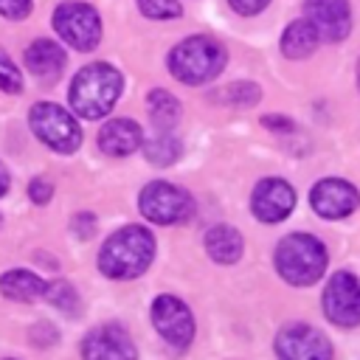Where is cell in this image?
Masks as SVG:
<instances>
[{
    "label": "cell",
    "mask_w": 360,
    "mask_h": 360,
    "mask_svg": "<svg viewBox=\"0 0 360 360\" xmlns=\"http://www.w3.org/2000/svg\"><path fill=\"white\" fill-rule=\"evenodd\" d=\"M180 141L172 135V132H166V129H158L155 132V138H149L146 143H143V155H146V160L149 163H155V166H172L177 158H180Z\"/></svg>",
    "instance_id": "21"
},
{
    "label": "cell",
    "mask_w": 360,
    "mask_h": 360,
    "mask_svg": "<svg viewBox=\"0 0 360 360\" xmlns=\"http://www.w3.org/2000/svg\"><path fill=\"white\" fill-rule=\"evenodd\" d=\"M262 124H264V127H270V129H284V132H290V129H292V121H284V118H276V115L262 118Z\"/></svg>",
    "instance_id": "30"
},
{
    "label": "cell",
    "mask_w": 360,
    "mask_h": 360,
    "mask_svg": "<svg viewBox=\"0 0 360 360\" xmlns=\"http://www.w3.org/2000/svg\"><path fill=\"white\" fill-rule=\"evenodd\" d=\"M239 14H245V17H250V14H259L262 8H267V3L270 0H228Z\"/></svg>",
    "instance_id": "29"
},
{
    "label": "cell",
    "mask_w": 360,
    "mask_h": 360,
    "mask_svg": "<svg viewBox=\"0 0 360 360\" xmlns=\"http://www.w3.org/2000/svg\"><path fill=\"white\" fill-rule=\"evenodd\" d=\"M73 233H76L79 239H90V236L96 233V217H93V214H79V217H73Z\"/></svg>",
    "instance_id": "28"
},
{
    "label": "cell",
    "mask_w": 360,
    "mask_h": 360,
    "mask_svg": "<svg viewBox=\"0 0 360 360\" xmlns=\"http://www.w3.org/2000/svg\"><path fill=\"white\" fill-rule=\"evenodd\" d=\"M309 202H312L315 214H321L326 219H340V217H349L360 205V191L346 180L326 177V180L315 183V188L309 191Z\"/></svg>",
    "instance_id": "11"
},
{
    "label": "cell",
    "mask_w": 360,
    "mask_h": 360,
    "mask_svg": "<svg viewBox=\"0 0 360 360\" xmlns=\"http://www.w3.org/2000/svg\"><path fill=\"white\" fill-rule=\"evenodd\" d=\"M68 56L65 51L51 42V39H37L28 45L25 51V68L39 79V82H56L62 76V68H65Z\"/></svg>",
    "instance_id": "16"
},
{
    "label": "cell",
    "mask_w": 360,
    "mask_h": 360,
    "mask_svg": "<svg viewBox=\"0 0 360 360\" xmlns=\"http://www.w3.org/2000/svg\"><path fill=\"white\" fill-rule=\"evenodd\" d=\"M323 312L338 326L360 323V278L346 270L335 273L323 290Z\"/></svg>",
    "instance_id": "10"
},
{
    "label": "cell",
    "mask_w": 360,
    "mask_h": 360,
    "mask_svg": "<svg viewBox=\"0 0 360 360\" xmlns=\"http://www.w3.org/2000/svg\"><path fill=\"white\" fill-rule=\"evenodd\" d=\"M138 6L152 20H172V17H180L183 11L180 0H138Z\"/></svg>",
    "instance_id": "24"
},
{
    "label": "cell",
    "mask_w": 360,
    "mask_h": 360,
    "mask_svg": "<svg viewBox=\"0 0 360 360\" xmlns=\"http://www.w3.org/2000/svg\"><path fill=\"white\" fill-rule=\"evenodd\" d=\"M31 11V0H0V14L8 20H22Z\"/></svg>",
    "instance_id": "26"
},
{
    "label": "cell",
    "mask_w": 360,
    "mask_h": 360,
    "mask_svg": "<svg viewBox=\"0 0 360 360\" xmlns=\"http://www.w3.org/2000/svg\"><path fill=\"white\" fill-rule=\"evenodd\" d=\"M304 11L321 39H326V42L346 39V34L352 28V11H349L346 0H307Z\"/></svg>",
    "instance_id": "14"
},
{
    "label": "cell",
    "mask_w": 360,
    "mask_h": 360,
    "mask_svg": "<svg viewBox=\"0 0 360 360\" xmlns=\"http://www.w3.org/2000/svg\"><path fill=\"white\" fill-rule=\"evenodd\" d=\"M0 225H3V217H0Z\"/></svg>",
    "instance_id": "33"
},
{
    "label": "cell",
    "mask_w": 360,
    "mask_h": 360,
    "mask_svg": "<svg viewBox=\"0 0 360 360\" xmlns=\"http://www.w3.org/2000/svg\"><path fill=\"white\" fill-rule=\"evenodd\" d=\"M250 208L262 222H281L295 208V191L281 177H267L253 188Z\"/></svg>",
    "instance_id": "13"
},
{
    "label": "cell",
    "mask_w": 360,
    "mask_h": 360,
    "mask_svg": "<svg viewBox=\"0 0 360 360\" xmlns=\"http://www.w3.org/2000/svg\"><path fill=\"white\" fill-rule=\"evenodd\" d=\"M98 146L110 158H127L143 146V132L132 118H112L101 127Z\"/></svg>",
    "instance_id": "15"
},
{
    "label": "cell",
    "mask_w": 360,
    "mask_h": 360,
    "mask_svg": "<svg viewBox=\"0 0 360 360\" xmlns=\"http://www.w3.org/2000/svg\"><path fill=\"white\" fill-rule=\"evenodd\" d=\"M121 87L124 79L112 65L107 62L84 65L70 82V107L82 118H101L115 107Z\"/></svg>",
    "instance_id": "2"
},
{
    "label": "cell",
    "mask_w": 360,
    "mask_h": 360,
    "mask_svg": "<svg viewBox=\"0 0 360 360\" xmlns=\"http://www.w3.org/2000/svg\"><path fill=\"white\" fill-rule=\"evenodd\" d=\"M45 301L56 309H62L65 315H76L79 312V292L68 284V281H51L45 287Z\"/></svg>",
    "instance_id": "22"
},
{
    "label": "cell",
    "mask_w": 360,
    "mask_h": 360,
    "mask_svg": "<svg viewBox=\"0 0 360 360\" xmlns=\"http://www.w3.org/2000/svg\"><path fill=\"white\" fill-rule=\"evenodd\" d=\"M0 90H6V93H20L22 90V76L14 68V62L6 56V51H0Z\"/></svg>",
    "instance_id": "25"
},
{
    "label": "cell",
    "mask_w": 360,
    "mask_h": 360,
    "mask_svg": "<svg viewBox=\"0 0 360 360\" xmlns=\"http://www.w3.org/2000/svg\"><path fill=\"white\" fill-rule=\"evenodd\" d=\"M318 39L321 37H318V31L309 20H295L281 34V51L290 59H304L318 48Z\"/></svg>",
    "instance_id": "19"
},
{
    "label": "cell",
    "mask_w": 360,
    "mask_h": 360,
    "mask_svg": "<svg viewBox=\"0 0 360 360\" xmlns=\"http://www.w3.org/2000/svg\"><path fill=\"white\" fill-rule=\"evenodd\" d=\"M51 194H53V186H51L45 177H34V180L28 183V197H31L34 202L45 205V202L51 200Z\"/></svg>",
    "instance_id": "27"
},
{
    "label": "cell",
    "mask_w": 360,
    "mask_h": 360,
    "mask_svg": "<svg viewBox=\"0 0 360 360\" xmlns=\"http://www.w3.org/2000/svg\"><path fill=\"white\" fill-rule=\"evenodd\" d=\"M45 281L37 276V273H31V270H22V267H17V270H8V273H3L0 276V292L6 295V298H11V301H37V298H45Z\"/></svg>",
    "instance_id": "17"
},
{
    "label": "cell",
    "mask_w": 360,
    "mask_h": 360,
    "mask_svg": "<svg viewBox=\"0 0 360 360\" xmlns=\"http://www.w3.org/2000/svg\"><path fill=\"white\" fill-rule=\"evenodd\" d=\"M53 28L76 51H93L98 45V39H101L98 11L93 6L76 3V0H68V3L56 6V11H53Z\"/></svg>",
    "instance_id": "6"
},
{
    "label": "cell",
    "mask_w": 360,
    "mask_h": 360,
    "mask_svg": "<svg viewBox=\"0 0 360 360\" xmlns=\"http://www.w3.org/2000/svg\"><path fill=\"white\" fill-rule=\"evenodd\" d=\"M225 48L211 37H188L169 53V70L183 84L211 82L225 68Z\"/></svg>",
    "instance_id": "4"
},
{
    "label": "cell",
    "mask_w": 360,
    "mask_h": 360,
    "mask_svg": "<svg viewBox=\"0 0 360 360\" xmlns=\"http://www.w3.org/2000/svg\"><path fill=\"white\" fill-rule=\"evenodd\" d=\"M242 248H245L242 245V236L231 225H214L205 233V250L219 264H233L242 256Z\"/></svg>",
    "instance_id": "18"
},
{
    "label": "cell",
    "mask_w": 360,
    "mask_h": 360,
    "mask_svg": "<svg viewBox=\"0 0 360 360\" xmlns=\"http://www.w3.org/2000/svg\"><path fill=\"white\" fill-rule=\"evenodd\" d=\"M222 101H225V104H233V107L256 104V101H259V87H256L253 82H233V84L225 87Z\"/></svg>",
    "instance_id": "23"
},
{
    "label": "cell",
    "mask_w": 360,
    "mask_h": 360,
    "mask_svg": "<svg viewBox=\"0 0 360 360\" xmlns=\"http://www.w3.org/2000/svg\"><path fill=\"white\" fill-rule=\"evenodd\" d=\"M155 259V239L141 225H127L115 231L101 253H98V270L110 278H135L141 276Z\"/></svg>",
    "instance_id": "1"
},
{
    "label": "cell",
    "mask_w": 360,
    "mask_h": 360,
    "mask_svg": "<svg viewBox=\"0 0 360 360\" xmlns=\"http://www.w3.org/2000/svg\"><path fill=\"white\" fill-rule=\"evenodd\" d=\"M146 107H149V118L155 129L172 132V127L180 121V101L169 90H152L146 98Z\"/></svg>",
    "instance_id": "20"
},
{
    "label": "cell",
    "mask_w": 360,
    "mask_h": 360,
    "mask_svg": "<svg viewBox=\"0 0 360 360\" xmlns=\"http://www.w3.org/2000/svg\"><path fill=\"white\" fill-rule=\"evenodd\" d=\"M152 323H155L158 335L174 349H186L194 338V318H191L188 307L174 295H158L155 298Z\"/></svg>",
    "instance_id": "9"
},
{
    "label": "cell",
    "mask_w": 360,
    "mask_h": 360,
    "mask_svg": "<svg viewBox=\"0 0 360 360\" xmlns=\"http://www.w3.org/2000/svg\"><path fill=\"white\" fill-rule=\"evenodd\" d=\"M278 360H332V343L307 323H290L276 338Z\"/></svg>",
    "instance_id": "8"
},
{
    "label": "cell",
    "mask_w": 360,
    "mask_h": 360,
    "mask_svg": "<svg viewBox=\"0 0 360 360\" xmlns=\"http://www.w3.org/2000/svg\"><path fill=\"white\" fill-rule=\"evenodd\" d=\"M28 124H31L34 135L45 146H51L56 152L68 155V152H76L79 143H82V129H79L76 118L68 110H62L59 104H53V101L34 104L31 112H28Z\"/></svg>",
    "instance_id": "5"
},
{
    "label": "cell",
    "mask_w": 360,
    "mask_h": 360,
    "mask_svg": "<svg viewBox=\"0 0 360 360\" xmlns=\"http://www.w3.org/2000/svg\"><path fill=\"white\" fill-rule=\"evenodd\" d=\"M8 183H11V180H8V172H6V166L0 163V197L8 191Z\"/></svg>",
    "instance_id": "31"
},
{
    "label": "cell",
    "mask_w": 360,
    "mask_h": 360,
    "mask_svg": "<svg viewBox=\"0 0 360 360\" xmlns=\"http://www.w3.org/2000/svg\"><path fill=\"white\" fill-rule=\"evenodd\" d=\"M138 202H141V214L149 222H158V225L186 222L191 217V211H194L191 197L183 188H177V186H172L166 180H155V183L143 186Z\"/></svg>",
    "instance_id": "7"
},
{
    "label": "cell",
    "mask_w": 360,
    "mask_h": 360,
    "mask_svg": "<svg viewBox=\"0 0 360 360\" xmlns=\"http://www.w3.org/2000/svg\"><path fill=\"white\" fill-rule=\"evenodd\" d=\"M357 87H360V62H357Z\"/></svg>",
    "instance_id": "32"
},
{
    "label": "cell",
    "mask_w": 360,
    "mask_h": 360,
    "mask_svg": "<svg viewBox=\"0 0 360 360\" xmlns=\"http://www.w3.org/2000/svg\"><path fill=\"white\" fill-rule=\"evenodd\" d=\"M276 270L284 281L295 287L315 284L326 270V250L321 239L309 233H292L284 236L276 248Z\"/></svg>",
    "instance_id": "3"
},
{
    "label": "cell",
    "mask_w": 360,
    "mask_h": 360,
    "mask_svg": "<svg viewBox=\"0 0 360 360\" xmlns=\"http://www.w3.org/2000/svg\"><path fill=\"white\" fill-rule=\"evenodd\" d=\"M84 360H138L135 343L118 323H104L82 340Z\"/></svg>",
    "instance_id": "12"
}]
</instances>
